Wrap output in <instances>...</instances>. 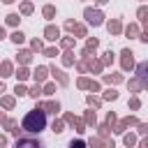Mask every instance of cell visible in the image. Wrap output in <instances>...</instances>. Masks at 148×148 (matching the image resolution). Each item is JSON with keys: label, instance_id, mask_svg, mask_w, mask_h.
Wrapping results in <instances>:
<instances>
[{"label": "cell", "instance_id": "1", "mask_svg": "<svg viewBox=\"0 0 148 148\" xmlns=\"http://www.w3.org/2000/svg\"><path fill=\"white\" fill-rule=\"evenodd\" d=\"M44 127H46V113L42 109L28 111L25 118H23V123H21V132H28V134H39Z\"/></svg>", "mask_w": 148, "mask_h": 148}, {"label": "cell", "instance_id": "2", "mask_svg": "<svg viewBox=\"0 0 148 148\" xmlns=\"http://www.w3.org/2000/svg\"><path fill=\"white\" fill-rule=\"evenodd\" d=\"M83 16H86V21H88V23H92V25H99V23H102V18H104V16H102V12H97V9H86V12H83Z\"/></svg>", "mask_w": 148, "mask_h": 148}, {"label": "cell", "instance_id": "3", "mask_svg": "<svg viewBox=\"0 0 148 148\" xmlns=\"http://www.w3.org/2000/svg\"><path fill=\"white\" fill-rule=\"evenodd\" d=\"M14 148H44V146L39 141H35V139H18Z\"/></svg>", "mask_w": 148, "mask_h": 148}, {"label": "cell", "instance_id": "4", "mask_svg": "<svg viewBox=\"0 0 148 148\" xmlns=\"http://www.w3.org/2000/svg\"><path fill=\"white\" fill-rule=\"evenodd\" d=\"M134 67V58H132V51L125 49L123 51V69H132Z\"/></svg>", "mask_w": 148, "mask_h": 148}, {"label": "cell", "instance_id": "5", "mask_svg": "<svg viewBox=\"0 0 148 148\" xmlns=\"http://www.w3.org/2000/svg\"><path fill=\"white\" fill-rule=\"evenodd\" d=\"M44 113H58V109H60V104L58 102H44L42 106H39Z\"/></svg>", "mask_w": 148, "mask_h": 148}, {"label": "cell", "instance_id": "6", "mask_svg": "<svg viewBox=\"0 0 148 148\" xmlns=\"http://www.w3.org/2000/svg\"><path fill=\"white\" fill-rule=\"evenodd\" d=\"M44 37H46V39H51V42H56V39L60 37V30H58V28H53V25H49V28L44 30Z\"/></svg>", "mask_w": 148, "mask_h": 148}, {"label": "cell", "instance_id": "7", "mask_svg": "<svg viewBox=\"0 0 148 148\" xmlns=\"http://www.w3.org/2000/svg\"><path fill=\"white\" fill-rule=\"evenodd\" d=\"M46 72H49L46 67H37V69H35V81H37V83H42V81L46 79Z\"/></svg>", "mask_w": 148, "mask_h": 148}, {"label": "cell", "instance_id": "8", "mask_svg": "<svg viewBox=\"0 0 148 148\" xmlns=\"http://www.w3.org/2000/svg\"><path fill=\"white\" fill-rule=\"evenodd\" d=\"M65 120H67V123H72V125L76 127V132H83V123H81L79 118H74V116H65Z\"/></svg>", "mask_w": 148, "mask_h": 148}, {"label": "cell", "instance_id": "9", "mask_svg": "<svg viewBox=\"0 0 148 148\" xmlns=\"http://www.w3.org/2000/svg\"><path fill=\"white\" fill-rule=\"evenodd\" d=\"M51 74H53V76H56V79H58V81H60L62 86H67V76H65V74H62L60 69H56V67H51Z\"/></svg>", "mask_w": 148, "mask_h": 148}, {"label": "cell", "instance_id": "10", "mask_svg": "<svg viewBox=\"0 0 148 148\" xmlns=\"http://www.w3.org/2000/svg\"><path fill=\"white\" fill-rule=\"evenodd\" d=\"M109 32H113V35L120 32V21H118V18H113V21L109 23Z\"/></svg>", "mask_w": 148, "mask_h": 148}, {"label": "cell", "instance_id": "11", "mask_svg": "<svg viewBox=\"0 0 148 148\" xmlns=\"http://www.w3.org/2000/svg\"><path fill=\"white\" fill-rule=\"evenodd\" d=\"M104 81H106V83H118V81H123V76H120V74H106Z\"/></svg>", "mask_w": 148, "mask_h": 148}, {"label": "cell", "instance_id": "12", "mask_svg": "<svg viewBox=\"0 0 148 148\" xmlns=\"http://www.w3.org/2000/svg\"><path fill=\"white\" fill-rule=\"evenodd\" d=\"M23 39H25V37H23V32H21V30H16V32H12V42H14V44H21Z\"/></svg>", "mask_w": 148, "mask_h": 148}, {"label": "cell", "instance_id": "13", "mask_svg": "<svg viewBox=\"0 0 148 148\" xmlns=\"http://www.w3.org/2000/svg\"><path fill=\"white\" fill-rule=\"evenodd\" d=\"M18 62H21V65L30 62V51H21V53H18Z\"/></svg>", "mask_w": 148, "mask_h": 148}, {"label": "cell", "instance_id": "14", "mask_svg": "<svg viewBox=\"0 0 148 148\" xmlns=\"http://www.w3.org/2000/svg\"><path fill=\"white\" fill-rule=\"evenodd\" d=\"M0 72H2V76H9V72H12V65H9V62H2V65H0Z\"/></svg>", "mask_w": 148, "mask_h": 148}, {"label": "cell", "instance_id": "15", "mask_svg": "<svg viewBox=\"0 0 148 148\" xmlns=\"http://www.w3.org/2000/svg\"><path fill=\"white\" fill-rule=\"evenodd\" d=\"M69 148H86V143H83L81 139H72V141H69Z\"/></svg>", "mask_w": 148, "mask_h": 148}, {"label": "cell", "instance_id": "16", "mask_svg": "<svg viewBox=\"0 0 148 148\" xmlns=\"http://www.w3.org/2000/svg\"><path fill=\"white\" fill-rule=\"evenodd\" d=\"M53 14H56V9H53L51 5H46V7H44V16H46V18H53Z\"/></svg>", "mask_w": 148, "mask_h": 148}, {"label": "cell", "instance_id": "17", "mask_svg": "<svg viewBox=\"0 0 148 148\" xmlns=\"http://www.w3.org/2000/svg\"><path fill=\"white\" fill-rule=\"evenodd\" d=\"M7 23H9V25H16V23H18V14H9V16H7Z\"/></svg>", "mask_w": 148, "mask_h": 148}, {"label": "cell", "instance_id": "18", "mask_svg": "<svg viewBox=\"0 0 148 148\" xmlns=\"http://www.w3.org/2000/svg\"><path fill=\"white\" fill-rule=\"evenodd\" d=\"M72 30H74L79 37H83V35H86V28H83V25H72Z\"/></svg>", "mask_w": 148, "mask_h": 148}, {"label": "cell", "instance_id": "19", "mask_svg": "<svg viewBox=\"0 0 148 148\" xmlns=\"http://www.w3.org/2000/svg\"><path fill=\"white\" fill-rule=\"evenodd\" d=\"M28 95H32V97H37V95H42V88H39V83H37L35 88H30V90H28Z\"/></svg>", "mask_w": 148, "mask_h": 148}, {"label": "cell", "instance_id": "20", "mask_svg": "<svg viewBox=\"0 0 148 148\" xmlns=\"http://www.w3.org/2000/svg\"><path fill=\"white\" fill-rule=\"evenodd\" d=\"M2 106H5V109H12V106H14V97H5V99H2Z\"/></svg>", "mask_w": 148, "mask_h": 148}, {"label": "cell", "instance_id": "21", "mask_svg": "<svg viewBox=\"0 0 148 148\" xmlns=\"http://www.w3.org/2000/svg\"><path fill=\"white\" fill-rule=\"evenodd\" d=\"M21 12H23V14H30V12H32V5H30V2H23V5H21Z\"/></svg>", "mask_w": 148, "mask_h": 148}, {"label": "cell", "instance_id": "22", "mask_svg": "<svg viewBox=\"0 0 148 148\" xmlns=\"http://www.w3.org/2000/svg\"><path fill=\"white\" fill-rule=\"evenodd\" d=\"M16 76H18L21 81H23V79H28V69H25V67H21V69L16 72Z\"/></svg>", "mask_w": 148, "mask_h": 148}, {"label": "cell", "instance_id": "23", "mask_svg": "<svg viewBox=\"0 0 148 148\" xmlns=\"http://www.w3.org/2000/svg\"><path fill=\"white\" fill-rule=\"evenodd\" d=\"M116 97H118L116 90H106V92H104V99H116Z\"/></svg>", "mask_w": 148, "mask_h": 148}, {"label": "cell", "instance_id": "24", "mask_svg": "<svg viewBox=\"0 0 148 148\" xmlns=\"http://www.w3.org/2000/svg\"><path fill=\"white\" fill-rule=\"evenodd\" d=\"M86 123H88V125H95V113H92V111L86 113Z\"/></svg>", "mask_w": 148, "mask_h": 148}, {"label": "cell", "instance_id": "25", "mask_svg": "<svg viewBox=\"0 0 148 148\" xmlns=\"http://www.w3.org/2000/svg\"><path fill=\"white\" fill-rule=\"evenodd\" d=\"M90 49H97V39H88V46H86V51H90Z\"/></svg>", "mask_w": 148, "mask_h": 148}, {"label": "cell", "instance_id": "26", "mask_svg": "<svg viewBox=\"0 0 148 148\" xmlns=\"http://www.w3.org/2000/svg\"><path fill=\"white\" fill-rule=\"evenodd\" d=\"M111 60H113V56H111V51H109V53H104V58H102V65H109Z\"/></svg>", "mask_w": 148, "mask_h": 148}, {"label": "cell", "instance_id": "27", "mask_svg": "<svg viewBox=\"0 0 148 148\" xmlns=\"http://www.w3.org/2000/svg\"><path fill=\"white\" fill-rule=\"evenodd\" d=\"M62 62H65V65H72V62H74V58H72V53H65V58H62Z\"/></svg>", "mask_w": 148, "mask_h": 148}, {"label": "cell", "instance_id": "28", "mask_svg": "<svg viewBox=\"0 0 148 148\" xmlns=\"http://www.w3.org/2000/svg\"><path fill=\"white\" fill-rule=\"evenodd\" d=\"M141 86H143V81H132V83H130V88H132V90H139Z\"/></svg>", "mask_w": 148, "mask_h": 148}, {"label": "cell", "instance_id": "29", "mask_svg": "<svg viewBox=\"0 0 148 148\" xmlns=\"http://www.w3.org/2000/svg\"><path fill=\"white\" fill-rule=\"evenodd\" d=\"M44 92H46V95H51V92H56V86H53V83H49V86H44Z\"/></svg>", "mask_w": 148, "mask_h": 148}, {"label": "cell", "instance_id": "30", "mask_svg": "<svg viewBox=\"0 0 148 148\" xmlns=\"http://www.w3.org/2000/svg\"><path fill=\"white\" fill-rule=\"evenodd\" d=\"M125 32H127V35H136V32H139V28H136V25H130Z\"/></svg>", "mask_w": 148, "mask_h": 148}, {"label": "cell", "instance_id": "31", "mask_svg": "<svg viewBox=\"0 0 148 148\" xmlns=\"http://www.w3.org/2000/svg\"><path fill=\"white\" fill-rule=\"evenodd\" d=\"M44 56H49V58H53V56H58V51H56V49H46V51H44Z\"/></svg>", "mask_w": 148, "mask_h": 148}, {"label": "cell", "instance_id": "32", "mask_svg": "<svg viewBox=\"0 0 148 148\" xmlns=\"http://www.w3.org/2000/svg\"><path fill=\"white\" fill-rule=\"evenodd\" d=\"M88 86H90L88 79H79V88H88Z\"/></svg>", "mask_w": 148, "mask_h": 148}, {"label": "cell", "instance_id": "33", "mask_svg": "<svg viewBox=\"0 0 148 148\" xmlns=\"http://www.w3.org/2000/svg\"><path fill=\"white\" fill-rule=\"evenodd\" d=\"M53 132H58V134L62 132V123H60V120H58V123H53Z\"/></svg>", "mask_w": 148, "mask_h": 148}, {"label": "cell", "instance_id": "34", "mask_svg": "<svg viewBox=\"0 0 148 148\" xmlns=\"http://www.w3.org/2000/svg\"><path fill=\"white\" fill-rule=\"evenodd\" d=\"M109 134V127L106 125H99V136H106Z\"/></svg>", "mask_w": 148, "mask_h": 148}, {"label": "cell", "instance_id": "35", "mask_svg": "<svg viewBox=\"0 0 148 148\" xmlns=\"http://www.w3.org/2000/svg\"><path fill=\"white\" fill-rule=\"evenodd\" d=\"M130 106H132V109H139V106H141V102H139V99H136V97H134V99H132V102H130Z\"/></svg>", "mask_w": 148, "mask_h": 148}, {"label": "cell", "instance_id": "36", "mask_svg": "<svg viewBox=\"0 0 148 148\" xmlns=\"http://www.w3.org/2000/svg\"><path fill=\"white\" fill-rule=\"evenodd\" d=\"M132 143H134V136L127 134V136H125V146H132Z\"/></svg>", "mask_w": 148, "mask_h": 148}, {"label": "cell", "instance_id": "37", "mask_svg": "<svg viewBox=\"0 0 148 148\" xmlns=\"http://www.w3.org/2000/svg\"><path fill=\"white\" fill-rule=\"evenodd\" d=\"M72 44H74V42H72V39H69V37H67V39H62V46H65V49H69V46H72Z\"/></svg>", "mask_w": 148, "mask_h": 148}, {"label": "cell", "instance_id": "38", "mask_svg": "<svg viewBox=\"0 0 148 148\" xmlns=\"http://www.w3.org/2000/svg\"><path fill=\"white\" fill-rule=\"evenodd\" d=\"M32 49H35V51H42V42L35 39V42H32Z\"/></svg>", "mask_w": 148, "mask_h": 148}, {"label": "cell", "instance_id": "39", "mask_svg": "<svg viewBox=\"0 0 148 148\" xmlns=\"http://www.w3.org/2000/svg\"><path fill=\"white\" fill-rule=\"evenodd\" d=\"M25 92H28V90H25L23 86H16V95H25Z\"/></svg>", "mask_w": 148, "mask_h": 148}, {"label": "cell", "instance_id": "40", "mask_svg": "<svg viewBox=\"0 0 148 148\" xmlns=\"http://www.w3.org/2000/svg\"><path fill=\"white\" fill-rule=\"evenodd\" d=\"M88 104H90V106H99V99H92V97H88Z\"/></svg>", "mask_w": 148, "mask_h": 148}, {"label": "cell", "instance_id": "41", "mask_svg": "<svg viewBox=\"0 0 148 148\" xmlns=\"http://www.w3.org/2000/svg\"><path fill=\"white\" fill-rule=\"evenodd\" d=\"M139 18H141V21L146 18V7H141V9H139Z\"/></svg>", "mask_w": 148, "mask_h": 148}, {"label": "cell", "instance_id": "42", "mask_svg": "<svg viewBox=\"0 0 148 148\" xmlns=\"http://www.w3.org/2000/svg\"><path fill=\"white\" fill-rule=\"evenodd\" d=\"M5 143H7V139H5V136H0V148H2Z\"/></svg>", "mask_w": 148, "mask_h": 148}, {"label": "cell", "instance_id": "43", "mask_svg": "<svg viewBox=\"0 0 148 148\" xmlns=\"http://www.w3.org/2000/svg\"><path fill=\"white\" fill-rule=\"evenodd\" d=\"M139 148H148V143H146V141H141V143H139Z\"/></svg>", "mask_w": 148, "mask_h": 148}, {"label": "cell", "instance_id": "44", "mask_svg": "<svg viewBox=\"0 0 148 148\" xmlns=\"http://www.w3.org/2000/svg\"><path fill=\"white\" fill-rule=\"evenodd\" d=\"M2 37H5V28H0V39H2Z\"/></svg>", "mask_w": 148, "mask_h": 148}, {"label": "cell", "instance_id": "45", "mask_svg": "<svg viewBox=\"0 0 148 148\" xmlns=\"http://www.w3.org/2000/svg\"><path fill=\"white\" fill-rule=\"evenodd\" d=\"M0 123H5V116H2V113H0Z\"/></svg>", "mask_w": 148, "mask_h": 148}, {"label": "cell", "instance_id": "46", "mask_svg": "<svg viewBox=\"0 0 148 148\" xmlns=\"http://www.w3.org/2000/svg\"><path fill=\"white\" fill-rule=\"evenodd\" d=\"M2 90H5V86H2V83H0V92H2Z\"/></svg>", "mask_w": 148, "mask_h": 148}, {"label": "cell", "instance_id": "47", "mask_svg": "<svg viewBox=\"0 0 148 148\" xmlns=\"http://www.w3.org/2000/svg\"><path fill=\"white\" fill-rule=\"evenodd\" d=\"M2 2H14V0H2Z\"/></svg>", "mask_w": 148, "mask_h": 148}, {"label": "cell", "instance_id": "48", "mask_svg": "<svg viewBox=\"0 0 148 148\" xmlns=\"http://www.w3.org/2000/svg\"><path fill=\"white\" fill-rule=\"evenodd\" d=\"M97 2H102V5H104V2H106V0H97Z\"/></svg>", "mask_w": 148, "mask_h": 148}]
</instances>
